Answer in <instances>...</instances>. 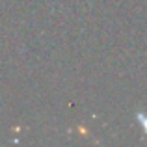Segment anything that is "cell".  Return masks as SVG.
I'll list each match as a JSON object with an SVG mask.
<instances>
[{
    "label": "cell",
    "instance_id": "1",
    "mask_svg": "<svg viewBox=\"0 0 147 147\" xmlns=\"http://www.w3.org/2000/svg\"><path fill=\"white\" fill-rule=\"evenodd\" d=\"M138 121H140V123H142V127H144V129L147 130V117H145V115H142V114H140V115H138Z\"/></svg>",
    "mask_w": 147,
    "mask_h": 147
}]
</instances>
